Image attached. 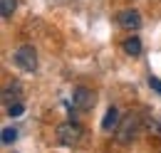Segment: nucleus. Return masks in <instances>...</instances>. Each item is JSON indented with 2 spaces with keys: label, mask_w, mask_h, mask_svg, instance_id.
<instances>
[{
  "label": "nucleus",
  "mask_w": 161,
  "mask_h": 153,
  "mask_svg": "<svg viewBox=\"0 0 161 153\" xmlns=\"http://www.w3.org/2000/svg\"><path fill=\"white\" fill-rule=\"evenodd\" d=\"M13 62H15V67H20L22 72H35L37 69V52H35V47H30V45L18 47L15 55H13Z\"/></svg>",
  "instance_id": "f257e3e1"
},
{
  "label": "nucleus",
  "mask_w": 161,
  "mask_h": 153,
  "mask_svg": "<svg viewBox=\"0 0 161 153\" xmlns=\"http://www.w3.org/2000/svg\"><path fill=\"white\" fill-rule=\"evenodd\" d=\"M82 126L77 121H64L60 129H57V141H60L62 146H77L82 141Z\"/></svg>",
  "instance_id": "f03ea898"
},
{
  "label": "nucleus",
  "mask_w": 161,
  "mask_h": 153,
  "mask_svg": "<svg viewBox=\"0 0 161 153\" xmlns=\"http://www.w3.org/2000/svg\"><path fill=\"white\" fill-rule=\"evenodd\" d=\"M136 131H139V119L134 114L124 116L121 124L117 126V138H119V143H131V141L136 138Z\"/></svg>",
  "instance_id": "7ed1b4c3"
},
{
  "label": "nucleus",
  "mask_w": 161,
  "mask_h": 153,
  "mask_svg": "<svg viewBox=\"0 0 161 153\" xmlns=\"http://www.w3.org/2000/svg\"><path fill=\"white\" fill-rule=\"evenodd\" d=\"M94 92L92 89H87V87H77L75 89V94H72V104H75V109L77 111H89V109H94Z\"/></svg>",
  "instance_id": "20e7f679"
},
{
  "label": "nucleus",
  "mask_w": 161,
  "mask_h": 153,
  "mask_svg": "<svg viewBox=\"0 0 161 153\" xmlns=\"http://www.w3.org/2000/svg\"><path fill=\"white\" fill-rule=\"evenodd\" d=\"M117 22H119V27H124V30H139L141 27V15L136 10H124V13H119Z\"/></svg>",
  "instance_id": "39448f33"
},
{
  "label": "nucleus",
  "mask_w": 161,
  "mask_h": 153,
  "mask_svg": "<svg viewBox=\"0 0 161 153\" xmlns=\"http://www.w3.org/2000/svg\"><path fill=\"white\" fill-rule=\"evenodd\" d=\"M117 126H119V111H117V106H109L104 119H102V129L104 131H117Z\"/></svg>",
  "instance_id": "423d86ee"
},
{
  "label": "nucleus",
  "mask_w": 161,
  "mask_h": 153,
  "mask_svg": "<svg viewBox=\"0 0 161 153\" xmlns=\"http://www.w3.org/2000/svg\"><path fill=\"white\" fill-rule=\"evenodd\" d=\"M3 99H5V104H13V101H22L20 84H18V82L8 84V87H5V92H3Z\"/></svg>",
  "instance_id": "0eeeda50"
},
{
  "label": "nucleus",
  "mask_w": 161,
  "mask_h": 153,
  "mask_svg": "<svg viewBox=\"0 0 161 153\" xmlns=\"http://www.w3.org/2000/svg\"><path fill=\"white\" fill-rule=\"evenodd\" d=\"M124 52H126V55H131V57L141 55V40H139V37H129V40H124Z\"/></svg>",
  "instance_id": "6e6552de"
},
{
  "label": "nucleus",
  "mask_w": 161,
  "mask_h": 153,
  "mask_svg": "<svg viewBox=\"0 0 161 153\" xmlns=\"http://www.w3.org/2000/svg\"><path fill=\"white\" fill-rule=\"evenodd\" d=\"M15 5H18L15 0H0V15L3 18H10L15 13Z\"/></svg>",
  "instance_id": "1a4fd4ad"
},
{
  "label": "nucleus",
  "mask_w": 161,
  "mask_h": 153,
  "mask_svg": "<svg viewBox=\"0 0 161 153\" xmlns=\"http://www.w3.org/2000/svg\"><path fill=\"white\" fill-rule=\"evenodd\" d=\"M15 138H18V131H15V129H10V126H8V129H3V143H5V146H8V143H13Z\"/></svg>",
  "instance_id": "9d476101"
},
{
  "label": "nucleus",
  "mask_w": 161,
  "mask_h": 153,
  "mask_svg": "<svg viewBox=\"0 0 161 153\" xmlns=\"http://www.w3.org/2000/svg\"><path fill=\"white\" fill-rule=\"evenodd\" d=\"M22 111H25L22 101H13V104H8V114H10V116H20Z\"/></svg>",
  "instance_id": "9b49d317"
},
{
  "label": "nucleus",
  "mask_w": 161,
  "mask_h": 153,
  "mask_svg": "<svg viewBox=\"0 0 161 153\" xmlns=\"http://www.w3.org/2000/svg\"><path fill=\"white\" fill-rule=\"evenodd\" d=\"M149 87H151L156 94H161V79L159 76H149Z\"/></svg>",
  "instance_id": "f8f14e48"
},
{
  "label": "nucleus",
  "mask_w": 161,
  "mask_h": 153,
  "mask_svg": "<svg viewBox=\"0 0 161 153\" xmlns=\"http://www.w3.org/2000/svg\"><path fill=\"white\" fill-rule=\"evenodd\" d=\"M149 134L161 136V121H149Z\"/></svg>",
  "instance_id": "ddd939ff"
}]
</instances>
